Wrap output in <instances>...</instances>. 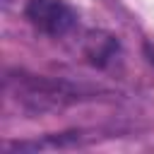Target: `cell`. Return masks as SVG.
I'll return each mask as SVG.
<instances>
[{
    "label": "cell",
    "instance_id": "1",
    "mask_svg": "<svg viewBox=\"0 0 154 154\" xmlns=\"http://www.w3.org/2000/svg\"><path fill=\"white\" fill-rule=\"evenodd\" d=\"M24 14L41 34L48 36H65L77 24L75 10L63 0H26Z\"/></svg>",
    "mask_w": 154,
    "mask_h": 154
},
{
    "label": "cell",
    "instance_id": "2",
    "mask_svg": "<svg viewBox=\"0 0 154 154\" xmlns=\"http://www.w3.org/2000/svg\"><path fill=\"white\" fill-rule=\"evenodd\" d=\"M116 48H118V43H116V38L108 36V34H91V36L87 38V55H89V60L96 63V65L108 63V60L113 58Z\"/></svg>",
    "mask_w": 154,
    "mask_h": 154
},
{
    "label": "cell",
    "instance_id": "3",
    "mask_svg": "<svg viewBox=\"0 0 154 154\" xmlns=\"http://www.w3.org/2000/svg\"><path fill=\"white\" fill-rule=\"evenodd\" d=\"M149 63L154 65V51H149Z\"/></svg>",
    "mask_w": 154,
    "mask_h": 154
}]
</instances>
